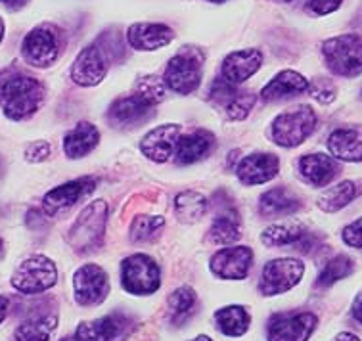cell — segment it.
<instances>
[{
  "label": "cell",
  "instance_id": "obj_32",
  "mask_svg": "<svg viewBox=\"0 0 362 341\" xmlns=\"http://www.w3.org/2000/svg\"><path fill=\"white\" fill-rule=\"evenodd\" d=\"M209 238L211 242L217 243V245H228L234 243L240 238V219H238L236 211H224L217 219L213 221L209 229Z\"/></svg>",
  "mask_w": 362,
  "mask_h": 341
},
{
  "label": "cell",
  "instance_id": "obj_38",
  "mask_svg": "<svg viewBox=\"0 0 362 341\" xmlns=\"http://www.w3.org/2000/svg\"><path fill=\"white\" fill-rule=\"evenodd\" d=\"M309 92L310 96L318 100L320 104H329L336 98V86L332 85L328 79H316L309 83Z\"/></svg>",
  "mask_w": 362,
  "mask_h": 341
},
{
  "label": "cell",
  "instance_id": "obj_13",
  "mask_svg": "<svg viewBox=\"0 0 362 341\" xmlns=\"http://www.w3.org/2000/svg\"><path fill=\"white\" fill-rule=\"evenodd\" d=\"M152 115L153 104L140 98L139 94H132L125 98H117L110 105L107 121L117 129H134V127L144 125Z\"/></svg>",
  "mask_w": 362,
  "mask_h": 341
},
{
  "label": "cell",
  "instance_id": "obj_18",
  "mask_svg": "<svg viewBox=\"0 0 362 341\" xmlns=\"http://www.w3.org/2000/svg\"><path fill=\"white\" fill-rule=\"evenodd\" d=\"M263 64V54L257 48L230 52L223 62V77L232 85H240L253 77Z\"/></svg>",
  "mask_w": 362,
  "mask_h": 341
},
{
  "label": "cell",
  "instance_id": "obj_16",
  "mask_svg": "<svg viewBox=\"0 0 362 341\" xmlns=\"http://www.w3.org/2000/svg\"><path fill=\"white\" fill-rule=\"evenodd\" d=\"M280 170V159L272 154H251L240 159L236 165L238 180L245 186H257L276 177Z\"/></svg>",
  "mask_w": 362,
  "mask_h": 341
},
{
  "label": "cell",
  "instance_id": "obj_29",
  "mask_svg": "<svg viewBox=\"0 0 362 341\" xmlns=\"http://www.w3.org/2000/svg\"><path fill=\"white\" fill-rule=\"evenodd\" d=\"M56 326H58V318L54 315H40L33 316L29 320L21 322L16 334H13V340L16 341H48L52 337V334L56 332Z\"/></svg>",
  "mask_w": 362,
  "mask_h": 341
},
{
  "label": "cell",
  "instance_id": "obj_24",
  "mask_svg": "<svg viewBox=\"0 0 362 341\" xmlns=\"http://www.w3.org/2000/svg\"><path fill=\"white\" fill-rule=\"evenodd\" d=\"M100 131L88 121H81L64 137V151L67 158L81 159L98 146Z\"/></svg>",
  "mask_w": 362,
  "mask_h": 341
},
{
  "label": "cell",
  "instance_id": "obj_49",
  "mask_svg": "<svg viewBox=\"0 0 362 341\" xmlns=\"http://www.w3.org/2000/svg\"><path fill=\"white\" fill-rule=\"evenodd\" d=\"M59 341H81L77 335H71V337H64V340H59Z\"/></svg>",
  "mask_w": 362,
  "mask_h": 341
},
{
  "label": "cell",
  "instance_id": "obj_37",
  "mask_svg": "<svg viewBox=\"0 0 362 341\" xmlns=\"http://www.w3.org/2000/svg\"><path fill=\"white\" fill-rule=\"evenodd\" d=\"M257 102V96L255 94H242L238 92L236 96L226 104V115L232 121H242L250 115V112L253 110V105Z\"/></svg>",
  "mask_w": 362,
  "mask_h": 341
},
{
  "label": "cell",
  "instance_id": "obj_53",
  "mask_svg": "<svg viewBox=\"0 0 362 341\" xmlns=\"http://www.w3.org/2000/svg\"><path fill=\"white\" fill-rule=\"evenodd\" d=\"M361 98H362V92H361Z\"/></svg>",
  "mask_w": 362,
  "mask_h": 341
},
{
  "label": "cell",
  "instance_id": "obj_4",
  "mask_svg": "<svg viewBox=\"0 0 362 341\" xmlns=\"http://www.w3.org/2000/svg\"><path fill=\"white\" fill-rule=\"evenodd\" d=\"M316 113L310 105H297L290 112L280 113L272 121V140L282 148H296L315 132Z\"/></svg>",
  "mask_w": 362,
  "mask_h": 341
},
{
  "label": "cell",
  "instance_id": "obj_48",
  "mask_svg": "<svg viewBox=\"0 0 362 341\" xmlns=\"http://www.w3.org/2000/svg\"><path fill=\"white\" fill-rule=\"evenodd\" d=\"M2 39H4V21L0 18V42H2Z\"/></svg>",
  "mask_w": 362,
  "mask_h": 341
},
{
  "label": "cell",
  "instance_id": "obj_43",
  "mask_svg": "<svg viewBox=\"0 0 362 341\" xmlns=\"http://www.w3.org/2000/svg\"><path fill=\"white\" fill-rule=\"evenodd\" d=\"M351 315L355 318L356 322H361L362 324V294L355 297V301H353V307H351Z\"/></svg>",
  "mask_w": 362,
  "mask_h": 341
},
{
  "label": "cell",
  "instance_id": "obj_47",
  "mask_svg": "<svg viewBox=\"0 0 362 341\" xmlns=\"http://www.w3.org/2000/svg\"><path fill=\"white\" fill-rule=\"evenodd\" d=\"M190 341H213V340H211L209 335H198V337H194V340Z\"/></svg>",
  "mask_w": 362,
  "mask_h": 341
},
{
  "label": "cell",
  "instance_id": "obj_20",
  "mask_svg": "<svg viewBox=\"0 0 362 341\" xmlns=\"http://www.w3.org/2000/svg\"><path fill=\"white\" fill-rule=\"evenodd\" d=\"M299 173L305 183L310 186H328L339 175V165L332 156L326 154H307L299 159Z\"/></svg>",
  "mask_w": 362,
  "mask_h": 341
},
{
  "label": "cell",
  "instance_id": "obj_30",
  "mask_svg": "<svg viewBox=\"0 0 362 341\" xmlns=\"http://www.w3.org/2000/svg\"><path fill=\"white\" fill-rule=\"evenodd\" d=\"M356 194H358L356 184L353 180H343L336 186H329L328 190L318 197V207L326 213H336V211L343 209L345 205H349L356 197Z\"/></svg>",
  "mask_w": 362,
  "mask_h": 341
},
{
  "label": "cell",
  "instance_id": "obj_44",
  "mask_svg": "<svg viewBox=\"0 0 362 341\" xmlns=\"http://www.w3.org/2000/svg\"><path fill=\"white\" fill-rule=\"evenodd\" d=\"M0 2L6 6L8 10H21L23 6H27L29 0H0Z\"/></svg>",
  "mask_w": 362,
  "mask_h": 341
},
{
  "label": "cell",
  "instance_id": "obj_34",
  "mask_svg": "<svg viewBox=\"0 0 362 341\" xmlns=\"http://www.w3.org/2000/svg\"><path fill=\"white\" fill-rule=\"evenodd\" d=\"M196 307V291L188 286L175 289L169 297V311H171V320L173 324H180L185 322L188 316L194 313Z\"/></svg>",
  "mask_w": 362,
  "mask_h": 341
},
{
  "label": "cell",
  "instance_id": "obj_46",
  "mask_svg": "<svg viewBox=\"0 0 362 341\" xmlns=\"http://www.w3.org/2000/svg\"><path fill=\"white\" fill-rule=\"evenodd\" d=\"M332 341H361V340H358L355 334H351V332H341V334H337Z\"/></svg>",
  "mask_w": 362,
  "mask_h": 341
},
{
  "label": "cell",
  "instance_id": "obj_3",
  "mask_svg": "<svg viewBox=\"0 0 362 341\" xmlns=\"http://www.w3.org/2000/svg\"><path fill=\"white\" fill-rule=\"evenodd\" d=\"M204 75V54L194 46H186L177 56L169 59L165 67L163 83L173 92L192 94L202 83Z\"/></svg>",
  "mask_w": 362,
  "mask_h": 341
},
{
  "label": "cell",
  "instance_id": "obj_40",
  "mask_svg": "<svg viewBox=\"0 0 362 341\" xmlns=\"http://www.w3.org/2000/svg\"><path fill=\"white\" fill-rule=\"evenodd\" d=\"M343 242L347 243L349 248H356V250H362V216L356 219L351 224H347L341 232Z\"/></svg>",
  "mask_w": 362,
  "mask_h": 341
},
{
  "label": "cell",
  "instance_id": "obj_27",
  "mask_svg": "<svg viewBox=\"0 0 362 341\" xmlns=\"http://www.w3.org/2000/svg\"><path fill=\"white\" fill-rule=\"evenodd\" d=\"M250 313L242 305H228L215 313V324L221 334L228 337H240L250 330Z\"/></svg>",
  "mask_w": 362,
  "mask_h": 341
},
{
  "label": "cell",
  "instance_id": "obj_10",
  "mask_svg": "<svg viewBox=\"0 0 362 341\" xmlns=\"http://www.w3.org/2000/svg\"><path fill=\"white\" fill-rule=\"evenodd\" d=\"M73 294H75V301L83 307H96L104 303L110 294L107 272L94 262L83 265L73 276Z\"/></svg>",
  "mask_w": 362,
  "mask_h": 341
},
{
  "label": "cell",
  "instance_id": "obj_15",
  "mask_svg": "<svg viewBox=\"0 0 362 341\" xmlns=\"http://www.w3.org/2000/svg\"><path fill=\"white\" fill-rule=\"evenodd\" d=\"M180 137H182V127L180 125H159L142 138L140 150L146 158L163 163L175 156Z\"/></svg>",
  "mask_w": 362,
  "mask_h": 341
},
{
  "label": "cell",
  "instance_id": "obj_25",
  "mask_svg": "<svg viewBox=\"0 0 362 341\" xmlns=\"http://www.w3.org/2000/svg\"><path fill=\"white\" fill-rule=\"evenodd\" d=\"M299 207H301L299 197L284 186H276L272 190L264 192L259 200V211L263 216L293 215Z\"/></svg>",
  "mask_w": 362,
  "mask_h": 341
},
{
  "label": "cell",
  "instance_id": "obj_11",
  "mask_svg": "<svg viewBox=\"0 0 362 341\" xmlns=\"http://www.w3.org/2000/svg\"><path fill=\"white\" fill-rule=\"evenodd\" d=\"M318 318L313 313L276 315L269 324V341H307L316 330Z\"/></svg>",
  "mask_w": 362,
  "mask_h": 341
},
{
  "label": "cell",
  "instance_id": "obj_1",
  "mask_svg": "<svg viewBox=\"0 0 362 341\" xmlns=\"http://www.w3.org/2000/svg\"><path fill=\"white\" fill-rule=\"evenodd\" d=\"M45 85L23 73H12L0 79V108L12 121H23L37 113L45 102Z\"/></svg>",
  "mask_w": 362,
  "mask_h": 341
},
{
  "label": "cell",
  "instance_id": "obj_50",
  "mask_svg": "<svg viewBox=\"0 0 362 341\" xmlns=\"http://www.w3.org/2000/svg\"><path fill=\"white\" fill-rule=\"evenodd\" d=\"M209 2H224V0H209Z\"/></svg>",
  "mask_w": 362,
  "mask_h": 341
},
{
  "label": "cell",
  "instance_id": "obj_17",
  "mask_svg": "<svg viewBox=\"0 0 362 341\" xmlns=\"http://www.w3.org/2000/svg\"><path fill=\"white\" fill-rule=\"evenodd\" d=\"M94 188H96V178L94 177H81L77 180L62 184L58 188H52L45 196V200H42L45 211L56 213V211L67 209V207L81 202L85 196H88Z\"/></svg>",
  "mask_w": 362,
  "mask_h": 341
},
{
  "label": "cell",
  "instance_id": "obj_5",
  "mask_svg": "<svg viewBox=\"0 0 362 341\" xmlns=\"http://www.w3.org/2000/svg\"><path fill=\"white\" fill-rule=\"evenodd\" d=\"M322 54L329 71L339 77H356L362 73V37L339 35L326 40Z\"/></svg>",
  "mask_w": 362,
  "mask_h": 341
},
{
  "label": "cell",
  "instance_id": "obj_6",
  "mask_svg": "<svg viewBox=\"0 0 362 341\" xmlns=\"http://www.w3.org/2000/svg\"><path fill=\"white\" fill-rule=\"evenodd\" d=\"M121 284L132 296H150L161 286V270L152 257L134 253L121 262Z\"/></svg>",
  "mask_w": 362,
  "mask_h": 341
},
{
  "label": "cell",
  "instance_id": "obj_33",
  "mask_svg": "<svg viewBox=\"0 0 362 341\" xmlns=\"http://www.w3.org/2000/svg\"><path fill=\"white\" fill-rule=\"evenodd\" d=\"M355 270V261L347 255H337L334 257L332 261L322 269V272L318 274V280H316V288H329L336 282L347 278V276L353 274Z\"/></svg>",
  "mask_w": 362,
  "mask_h": 341
},
{
  "label": "cell",
  "instance_id": "obj_42",
  "mask_svg": "<svg viewBox=\"0 0 362 341\" xmlns=\"http://www.w3.org/2000/svg\"><path fill=\"white\" fill-rule=\"evenodd\" d=\"M343 0H309V8L316 16H328L341 6Z\"/></svg>",
  "mask_w": 362,
  "mask_h": 341
},
{
  "label": "cell",
  "instance_id": "obj_21",
  "mask_svg": "<svg viewBox=\"0 0 362 341\" xmlns=\"http://www.w3.org/2000/svg\"><path fill=\"white\" fill-rule=\"evenodd\" d=\"M328 150L341 161H362V127H341L328 137Z\"/></svg>",
  "mask_w": 362,
  "mask_h": 341
},
{
  "label": "cell",
  "instance_id": "obj_12",
  "mask_svg": "<svg viewBox=\"0 0 362 341\" xmlns=\"http://www.w3.org/2000/svg\"><path fill=\"white\" fill-rule=\"evenodd\" d=\"M253 251L247 245L218 250L211 259V272L223 280H244L250 274Z\"/></svg>",
  "mask_w": 362,
  "mask_h": 341
},
{
  "label": "cell",
  "instance_id": "obj_14",
  "mask_svg": "<svg viewBox=\"0 0 362 341\" xmlns=\"http://www.w3.org/2000/svg\"><path fill=\"white\" fill-rule=\"evenodd\" d=\"M107 59L96 45L83 48L71 66V79L81 86H96L105 79Z\"/></svg>",
  "mask_w": 362,
  "mask_h": 341
},
{
  "label": "cell",
  "instance_id": "obj_51",
  "mask_svg": "<svg viewBox=\"0 0 362 341\" xmlns=\"http://www.w3.org/2000/svg\"><path fill=\"white\" fill-rule=\"evenodd\" d=\"M0 251H2V238H0Z\"/></svg>",
  "mask_w": 362,
  "mask_h": 341
},
{
  "label": "cell",
  "instance_id": "obj_39",
  "mask_svg": "<svg viewBox=\"0 0 362 341\" xmlns=\"http://www.w3.org/2000/svg\"><path fill=\"white\" fill-rule=\"evenodd\" d=\"M238 94V88L236 85H232V83H228V81L224 79V77H221V79H217L215 83H213V86H211V96L217 100V102H223V104H228L234 96Z\"/></svg>",
  "mask_w": 362,
  "mask_h": 341
},
{
  "label": "cell",
  "instance_id": "obj_22",
  "mask_svg": "<svg viewBox=\"0 0 362 341\" xmlns=\"http://www.w3.org/2000/svg\"><path fill=\"white\" fill-rule=\"evenodd\" d=\"M215 148V137L209 131H194L178 138L175 161L178 165H192L209 156Z\"/></svg>",
  "mask_w": 362,
  "mask_h": 341
},
{
  "label": "cell",
  "instance_id": "obj_45",
  "mask_svg": "<svg viewBox=\"0 0 362 341\" xmlns=\"http://www.w3.org/2000/svg\"><path fill=\"white\" fill-rule=\"evenodd\" d=\"M8 307H10V301H8V297L0 296V324L4 322L8 315Z\"/></svg>",
  "mask_w": 362,
  "mask_h": 341
},
{
  "label": "cell",
  "instance_id": "obj_41",
  "mask_svg": "<svg viewBox=\"0 0 362 341\" xmlns=\"http://www.w3.org/2000/svg\"><path fill=\"white\" fill-rule=\"evenodd\" d=\"M48 156H50V144L45 140H37L33 144L27 146L25 159L29 163H40V161L48 159Z\"/></svg>",
  "mask_w": 362,
  "mask_h": 341
},
{
  "label": "cell",
  "instance_id": "obj_8",
  "mask_svg": "<svg viewBox=\"0 0 362 341\" xmlns=\"http://www.w3.org/2000/svg\"><path fill=\"white\" fill-rule=\"evenodd\" d=\"M62 52V35L54 25H39L31 29L21 42V54L29 66L50 67Z\"/></svg>",
  "mask_w": 362,
  "mask_h": 341
},
{
  "label": "cell",
  "instance_id": "obj_26",
  "mask_svg": "<svg viewBox=\"0 0 362 341\" xmlns=\"http://www.w3.org/2000/svg\"><path fill=\"white\" fill-rule=\"evenodd\" d=\"M121 328H123V318L110 315L93 322H81L75 335L81 341H112L121 334Z\"/></svg>",
  "mask_w": 362,
  "mask_h": 341
},
{
  "label": "cell",
  "instance_id": "obj_28",
  "mask_svg": "<svg viewBox=\"0 0 362 341\" xmlns=\"http://www.w3.org/2000/svg\"><path fill=\"white\" fill-rule=\"evenodd\" d=\"M305 234H307V229L301 223H296V221L276 223L264 230L261 242L264 245H269V248H284V245H293L296 248Z\"/></svg>",
  "mask_w": 362,
  "mask_h": 341
},
{
  "label": "cell",
  "instance_id": "obj_36",
  "mask_svg": "<svg viewBox=\"0 0 362 341\" xmlns=\"http://www.w3.org/2000/svg\"><path fill=\"white\" fill-rule=\"evenodd\" d=\"M134 94H139L140 98L148 100L150 104H158L165 98V83L153 77V75H146V77H140L134 85Z\"/></svg>",
  "mask_w": 362,
  "mask_h": 341
},
{
  "label": "cell",
  "instance_id": "obj_52",
  "mask_svg": "<svg viewBox=\"0 0 362 341\" xmlns=\"http://www.w3.org/2000/svg\"><path fill=\"white\" fill-rule=\"evenodd\" d=\"M278 2H291V0H278Z\"/></svg>",
  "mask_w": 362,
  "mask_h": 341
},
{
  "label": "cell",
  "instance_id": "obj_19",
  "mask_svg": "<svg viewBox=\"0 0 362 341\" xmlns=\"http://www.w3.org/2000/svg\"><path fill=\"white\" fill-rule=\"evenodd\" d=\"M173 39H175V33L171 27H167L165 23H134L127 31L129 45L142 52L163 48Z\"/></svg>",
  "mask_w": 362,
  "mask_h": 341
},
{
  "label": "cell",
  "instance_id": "obj_2",
  "mask_svg": "<svg viewBox=\"0 0 362 341\" xmlns=\"http://www.w3.org/2000/svg\"><path fill=\"white\" fill-rule=\"evenodd\" d=\"M107 213L110 207L104 200H94L81 211L79 219L75 221L69 232V243L73 245V250H77L79 253H90L102 248Z\"/></svg>",
  "mask_w": 362,
  "mask_h": 341
},
{
  "label": "cell",
  "instance_id": "obj_31",
  "mask_svg": "<svg viewBox=\"0 0 362 341\" xmlns=\"http://www.w3.org/2000/svg\"><path fill=\"white\" fill-rule=\"evenodd\" d=\"M175 211L182 223H196L207 213V200L199 192L186 190L175 197Z\"/></svg>",
  "mask_w": 362,
  "mask_h": 341
},
{
  "label": "cell",
  "instance_id": "obj_9",
  "mask_svg": "<svg viewBox=\"0 0 362 341\" xmlns=\"http://www.w3.org/2000/svg\"><path fill=\"white\" fill-rule=\"evenodd\" d=\"M305 274V262L291 257L272 259L264 265L261 276V294L263 296H280L296 288Z\"/></svg>",
  "mask_w": 362,
  "mask_h": 341
},
{
  "label": "cell",
  "instance_id": "obj_23",
  "mask_svg": "<svg viewBox=\"0 0 362 341\" xmlns=\"http://www.w3.org/2000/svg\"><path fill=\"white\" fill-rule=\"evenodd\" d=\"M305 92H309V81L305 79L301 73L286 69L278 73L276 77L264 86L261 91V98L267 102H276V100L293 98Z\"/></svg>",
  "mask_w": 362,
  "mask_h": 341
},
{
  "label": "cell",
  "instance_id": "obj_7",
  "mask_svg": "<svg viewBox=\"0 0 362 341\" xmlns=\"http://www.w3.org/2000/svg\"><path fill=\"white\" fill-rule=\"evenodd\" d=\"M58 282V269L52 259L45 255H33L21 262L12 274V286L21 294L35 296L42 294Z\"/></svg>",
  "mask_w": 362,
  "mask_h": 341
},
{
  "label": "cell",
  "instance_id": "obj_35",
  "mask_svg": "<svg viewBox=\"0 0 362 341\" xmlns=\"http://www.w3.org/2000/svg\"><path fill=\"white\" fill-rule=\"evenodd\" d=\"M165 219L159 215H140L131 224L132 242H152L161 234Z\"/></svg>",
  "mask_w": 362,
  "mask_h": 341
}]
</instances>
